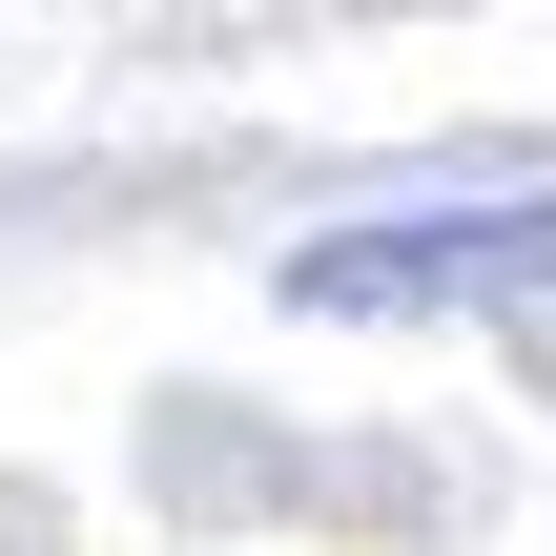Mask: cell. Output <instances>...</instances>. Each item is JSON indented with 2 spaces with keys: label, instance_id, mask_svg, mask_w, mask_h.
<instances>
[{
  "label": "cell",
  "instance_id": "6da1fadb",
  "mask_svg": "<svg viewBox=\"0 0 556 556\" xmlns=\"http://www.w3.org/2000/svg\"><path fill=\"white\" fill-rule=\"evenodd\" d=\"M556 268V206H495V227H351V248H309L289 289L309 309H413V289H516Z\"/></svg>",
  "mask_w": 556,
  "mask_h": 556
}]
</instances>
